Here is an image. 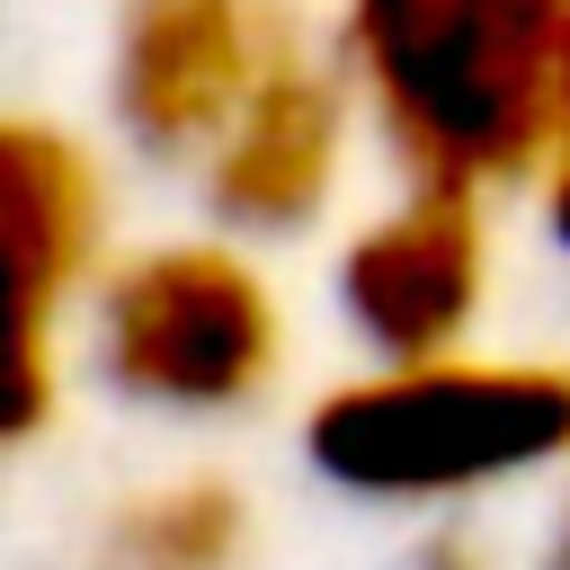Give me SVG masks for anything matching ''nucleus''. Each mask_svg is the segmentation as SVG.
<instances>
[{"instance_id":"obj_1","label":"nucleus","mask_w":570,"mask_h":570,"mask_svg":"<svg viewBox=\"0 0 570 570\" xmlns=\"http://www.w3.org/2000/svg\"><path fill=\"white\" fill-rule=\"evenodd\" d=\"M383 142L419 187H508L552 160L570 0H347Z\"/></svg>"},{"instance_id":"obj_2","label":"nucleus","mask_w":570,"mask_h":570,"mask_svg":"<svg viewBox=\"0 0 570 570\" xmlns=\"http://www.w3.org/2000/svg\"><path fill=\"white\" fill-rule=\"evenodd\" d=\"M303 454L321 481L365 499H454L570 454V374L561 365H383L338 383Z\"/></svg>"},{"instance_id":"obj_3","label":"nucleus","mask_w":570,"mask_h":570,"mask_svg":"<svg viewBox=\"0 0 570 570\" xmlns=\"http://www.w3.org/2000/svg\"><path fill=\"white\" fill-rule=\"evenodd\" d=\"M98 365L160 410H240L276 374V303L214 240L142 249L98 294Z\"/></svg>"},{"instance_id":"obj_4","label":"nucleus","mask_w":570,"mask_h":570,"mask_svg":"<svg viewBox=\"0 0 570 570\" xmlns=\"http://www.w3.org/2000/svg\"><path fill=\"white\" fill-rule=\"evenodd\" d=\"M276 45L285 18L258 0H125L116 62H107L116 125L151 160H187V151L214 160L249 116Z\"/></svg>"},{"instance_id":"obj_5","label":"nucleus","mask_w":570,"mask_h":570,"mask_svg":"<svg viewBox=\"0 0 570 570\" xmlns=\"http://www.w3.org/2000/svg\"><path fill=\"white\" fill-rule=\"evenodd\" d=\"M0 232H9V436L27 445L53 410V303L98 249V169L71 134L9 116L0 125Z\"/></svg>"},{"instance_id":"obj_6","label":"nucleus","mask_w":570,"mask_h":570,"mask_svg":"<svg viewBox=\"0 0 570 570\" xmlns=\"http://www.w3.org/2000/svg\"><path fill=\"white\" fill-rule=\"evenodd\" d=\"M481 205L463 187H419L338 258V312L383 365H445L481 312Z\"/></svg>"},{"instance_id":"obj_7","label":"nucleus","mask_w":570,"mask_h":570,"mask_svg":"<svg viewBox=\"0 0 570 570\" xmlns=\"http://www.w3.org/2000/svg\"><path fill=\"white\" fill-rule=\"evenodd\" d=\"M330 178H338V89L285 27L249 116L205 160V196L240 232H303L330 205Z\"/></svg>"},{"instance_id":"obj_8","label":"nucleus","mask_w":570,"mask_h":570,"mask_svg":"<svg viewBox=\"0 0 570 570\" xmlns=\"http://www.w3.org/2000/svg\"><path fill=\"white\" fill-rule=\"evenodd\" d=\"M240 490L232 481H178V490H142L125 499L71 570H232L240 561Z\"/></svg>"},{"instance_id":"obj_9","label":"nucleus","mask_w":570,"mask_h":570,"mask_svg":"<svg viewBox=\"0 0 570 570\" xmlns=\"http://www.w3.org/2000/svg\"><path fill=\"white\" fill-rule=\"evenodd\" d=\"M543 214H552V240L570 249V45H561V107H552V160H543Z\"/></svg>"},{"instance_id":"obj_10","label":"nucleus","mask_w":570,"mask_h":570,"mask_svg":"<svg viewBox=\"0 0 570 570\" xmlns=\"http://www.w3.org/2000/svg\"><path fill=\"white\" fill-rule=\"evenodd\" d=\"M419 570H490V561H481V543H472V534H436V543L419 552Z\"/></svg>"},{"instance_id":"obj_11","label":"nucleus","mask_w":570,"mask_h":570,"mask_svg":"<svg viewBox=\"0 0 570 570\" xmlns=\"http://www.w3.org/2000/svg\"><path fill=\"white\" fill-rule=\"evenodd\" d=\"M543 570H570V517H561V534H552V552H543Z\"/></svg>"}]
</instances>
